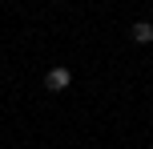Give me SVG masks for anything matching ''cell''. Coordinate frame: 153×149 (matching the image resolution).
Wrapping results in <instances>:
<instances>
[{"instance_id":"cell-1","label":"cell","mask_w":153,"mask_h":149,"mask_svg":"<svg viewBox=\"0 0 153 149\" xmlns=\"http://www.w3.org/2000/svg\"><path fill=\"white\" fill-rule=\"evenodd\" d=\"M69 85H73V73L65 69V64H56V69L45 73V89H48V93H65Z\"/></svg>"},{"instance_id":"cell-2","label":"cell","mask_w":153,"mask_h":149,"mask_svg":"<svg viewBox=\"0 0 153 149\" xmlns=\"http://www.w3.org/2000/svg\"><path fill=\"white\" fill-rule=\"evenodd\" d=\"M129 36L137 40V44H153V24H149V20H137V24L129 28Z\"/></svg>"}]
</instances>
